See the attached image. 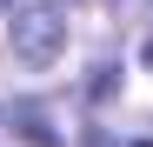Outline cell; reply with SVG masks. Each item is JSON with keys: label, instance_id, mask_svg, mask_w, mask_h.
<instances>
[{"label": "cell", "instance_id": "obj_1", "mask_svg": "<svg viewBox=\"0 0 153 147\" xmlns=\"http://www.w3.org/2000/svg\"><path fill=\"white\" fill-rule=\"evenodd\" d=\"M7 40H13L20 60L47 67V60H60V47H67V20H60L53 7H20V14L7 20Z\"/></svg>", "mask_w": 153, "mask_h": 147}, {"label": "cell", "instance_id": "obj_2", "mask_svg": "<svg viewBox=\"0 0 153 147\" xmlns=\"http://www.w3.org/2000/svg\"><path fill=\"white\" fill-rule=\"evenodd\" d=\"M13 134L27 140V147H60V134H53V120H47L40 107H13Z\"/></svg>", "mask_w": 153, "mask_h": 147}]
</instances>
